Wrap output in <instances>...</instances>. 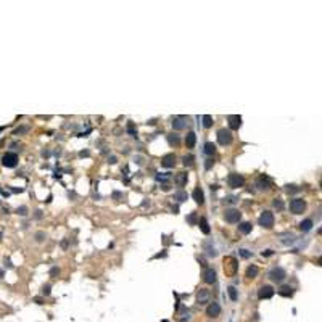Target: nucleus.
<instances>
[{"instance_id":"f257e3e1","label":"nucleus","mask_w":322,"mask_h":322,"mask_svg":"<svg viewBox=\"0 0 322 322\" xmlns=\"http://www.w3.org/2000/svg\"><path fill=\"white\" fill-rule=\"evenodd\" d=\"M258 224L264 229H272L274 227V214L271 211H263L259 219H258Z\"/></svg>"},{"instance_id":"7ed1b4c3","label":"nucleus","mask_w":322,"mask_h":322,"mask_svg":"<svg viewBox=\"0 0 322 322\" xmlns=\"http://www.w3.org/2000/svg\"><path fill=\"white\" fill-rule=\"evenodd\" d=\"M224 219H225V222H229V224H237V222L242 219V213L238 211V209H235V208L225 209Z\"/></svg>"},{"instance_id":"aec40b11","label":"nucleus","mask_w":322,"mask_h":322,"mask_svg":"<svg viewBox=\"0 0 322 322\" xmlns=\"http://www.w3.org/2000/svg\"><path fill=\"white\" fill-rule=\"evenodd\" d=\"M251 229H253V225L250 222H240L238 224V232L243 233V235H248V233L251 232Z\"/></svg>"},{"instance_id":"09e8293b","label":"nucleus","mask_w":322,"mask_h":322,"mask_svg":"<svg viewBox=\"0 0 322 322\" xmlns=\"http://www.w3.org/2000/svg\"><path fill=\"white\" fill-rule=\"evenodd\" d=\"M5 264L8 266V268H11V261L10 259H5Z\"/></svg>"},{"instance_id":"e433bc0d","label":"nucleus","mask_w":322,"mask_h":322,"mask_svg":"<svg viewBox=\"0 0 322 322\" xmlns=\"http://www.w3.org/2000/svg\"><path fill=\"white\" fill-rule=\"evenodd\" d=\"M42 295H45V296H48V295H50V285H48V284L42 287Z\"/></svg>"},{"instance_id":"8fccbe9b","label":"nucleus","mask_w":322,"mask_h":322,"mask_svg":"<svg viewBox=\"0 0 322 322\" xmlns=\"http://www.w3.org/2000/svg\"><path fill=\"white\" fill-rule=\"evenodd\" d=\"M317 264H319V266H322V256H320L319 259H317Z\"/></svg>"},{"instance_id":"4c0bfd02","label":"nucleus","mask_w":322,"mask_h":322,"mask_svg":"<svg viewBox=\"0 0 322 322\" xmlns=\"http://www.w3.org/2000/svg\"><path fill=\"white\" fill-rule=\"evenodd\" d=\"M127 131H129V134H131V135H135V129H134V124L132 123L127 124Z\"/></svg>"},{"instance_id":"2f4dec72","label":"nucleus","mask_w":322,"mask_h":322,"mask_svg":"<svg viewBox=\"0 0 322 322\" xmlns=\"http://www.w3.org/2000/svg\"><path fill=\"white\" fill-rule=\"evenodd\" d=\"M156 181H158V182H166V181H169V176H168V174H164V176L156 174Z\"/></svg>"},{"instance_id":"f3484780","label":"nucleus","mask_w":322,"mask_h":322,"mask_svg":"<svg viewBox=\"0 0 322 322\" xmlns=\"http://www.w3.org/2000/svg\"><path fill=\"white\" fill-rule=\"evenodd\" d=\"M193 200H195V203H198V205H203L205 203V193H203V190H201L200 187H197L195 190H193Z\"/></svg>"},{"instance_id":"3c124183","label":"nucleus","mask_w":322,"mask_h":322,"mask_svg":"<svg viewBox=\"0 0 322 322\" xmlns=\"http://www.w3.org/2000/svg\"><path fill=\"white\" fill-rule=\"evenodd\" d=\"M2 276H3V272H2V271H0V277H2Z\"/></svg>"},{"instance_id":"49530a36","label":"nucleus","mask_w":322,"mask_h":322,"mask_svg":"<svg viewBox=\"0 0 322 322\" xmlns=\"http://www.w3.org/2000/svg\"><path fill=\"white\" fill-rule=\"evenodd\" d=\"M113 198H116V200L121 198V193H119V192H115V193H113Z\"/></svg>"},{"instance_id":"393cba45","label":"nucleus","mask_w":322,"mask_h":322,"mask_svg":"<svg viewBox=\"0 0 322 322\" xmlns=\"http://www.w3.org/2000/svg\"><path fill=\"white\" fill-rule=\"evenodd\" d=\"M258 276V268L255 264H251V266H248V269H246V277L248 279H255Z\"/></svg>"},{"instance_id":"5fc2aeb1","label":"nucleus","mask_w":322,"mask_h":322,"mask_svg":"<svg viewBox=\"0 0 322 322\" xmlns=\"http://www.w3.org/2000/svg\"><path fill=\"white\" fill-rule=\"evenodd\" d=\"M319 233H322V229H319Z\"/></svg>"},{"instance_id":"de8ad7c7","label":"nucleus","mask_w":322,"mask_h":322,"mask_svg":"<svg viewBox=\"0 0 322 322\" xmlns=\"http://www.w3.org/2000/svg\"><path fill=\"white\" fill-rule=\"evenodd\" d=\"M108 161H110V163H111V164H115V163H116V158H115V156H111V158H110Z\"/></svg>"},{"instance_id":"f704fd0d","label":"nucleus","mask_w":322,"mask_h":322,"mask_svg":"<svg viewBox=\"0 0 322 322\" xmlns=\"http://www.w3.org/2000/svg\"><path fill=\"white\" fill-rule=\"evenodd\" d=\"M187 221H189V222H190V224L193 225V224L197 222V214H195V213H192V214H190V216L187 217Z\"/></svg>"},{"instance_id":"4be33fe9","label":"nucleus","mask_w":322,"mask_h":322,"mask_svg":"<svg viewBox=\"0 0 322 322\" xmlns=\"http://www.w3.org/2000/svg\"><path fill=\"white\" fill-rule=\"evenodd\" d=\"M203 151L206 153L208 156H213L214 153H216V145H214L213 142H206V143H205V148H203Z\"/></svg>"},{"instance_id":"ddd939ff","label":"nucleus","mask_w":322,"mask_h":322,"mask_svg":"<svg viewBox=\"0 0 322 322\" xmlns=\"http://www.w3.org/2000/svg\"><path fill=\"white\" fill-rule=\"evenodd\" d=\"M174 164H176L174 153H168V155H164L163 158H161V166H164V168H174Z\"/></svg>"},{"instance_id":"a211bd4d","label":"nucleus","mask_w":322,"mask_h":322,"mask_svg":"<svg viewBox=\"0 0 322 322\" xmlns=\"http://www.w3.org/2000/svg\"><path fill=\"white\" fill-rule=\"evenodd\" d=\"M195 143H197V135L195 132H187V135H185V145H187V148H193L195 147Z\"/></svg>"},{"instance_id":"c85d7f7f","label":"nucleus","mask_w":322,"mask_h":322,"mask_svg":"<svg viewBox=\"0 0 322 322\" xmlns=\"http://www.w3.org/2000/svg\"><path fill=\"white\" fill-rule=\"evenodd\" d=\"M201 121H203V126L208 129V127H211L213 126V118L209 116V115H205L203 118H201Z\"/></svg>"},{"instance_id":"a878e982","label":"nucleus","mask_w":322,"mask_h":322,"mask_svg":"<svg viewBox=\"0 0 322 322\" xmlns=\"http://www.w3.org/2000/svg\"><path fill=\"white\" fill-rule=\"evenodd\" d=\"M182 163H184V166L190 168V166H193V163H195V156H193V155H185L182 158Z\"/></svg>"},{"instance_id":"a19ab883","label":"nucleus","mask_w":322,"mask_h":322,"mask_svg":"<svg viewBox=\"0 0 322 322\" xmlns=\"http://www.w3.org/2000/svg\"><path fill=\"white\" fill-rule=\"evenodd\" d=\"M213 163H214V161H213L211 158H209V159H206V164H205V168H206V169H209V168L213 166Z\"/></svg>"},{"instance_id":"39448f33","label":"nucleus","mask_w":322,"mask_h":322,"mask_svg":"<svg viewBox=\"0 0 322 322\" xmlns=\"http://www.w3.org/2000/svg\"><path fill=\"white\" fill-rule=\"evenodd\" d=\"M217 142H219L221 145H229L232 142V132L229 131V129H219L217 131Z\"/></svg>"},{"instance_id":"9b49d317","label":"nucleus","mask_w":322,"mask_h":322,"mask_svg":"<svg viewBox=\"0 0 322 322\" xmlns=\"http://www.w3.org/2000/svg\"><path fill=\"white\" fill-rule=\"evenodd\" d=\"M209 290H206V288H200L198 290V295H197V301H198V304H206V303H209Z\"/></svg>"},{"instance_id":"f8f14e48","label":"nucleus","mask_w":322,"mask_h":322,"mask_svg":"<svg viewBox=\"0 0 322 322\" xmlns=\"http://www.w3.org/2000/svg\"><path fill=\"white\" fill-rule=\"evenodd\" d=\"M203 280L206 282V284H214L216 282V271L214 269H211V268H206L205 271H203Z\"/></svg>"},{"instance_id":"cd10ccee","label":"nucleus","mask_w":322,"mask_h":322,"mask_svg":"<svg viewBox=\"0 0 322 322\" xmlns=\"http://www.w3.org/2000/svg\"><path fill=\"white\" fill-rule=\"evenodd\" d=\"M227 293H229V298H230L232 301H237L238 295H237V288H235V287H229V288H227Z\"/></svg>"},{"instance_id":"7c9ffc66","label":"nucleus","mask_w":322,"mask_h":322,"mask_svg":"<svg viewBox=\"0 0 322 322\" xmlns=\"http://www.w3.org/2000/svg\"><path fill=\"white\" fill-rule=\"evenodd\" d=\"M272 205L276 206L277 209H282V208H284V203H282V200H280V198H276V200L272 201Z\"/></svg>"},{"instance_id":"1a4fd4ad","label":"nucleus","mask_w":322,"mask_h":322,"mask_svg":"<svg viewBox=\"0 0 322 322\" xmlns=\"http://www.w3.org/2000/svg\"><path fill=\"white\" fill-rule=\"evenodd\" d=\"M272 295H274V288L271 285H263L258 290V298L259 300H268V298H272Z\"/></svg>"},{"instance_id":"864d4df0","label":"nucleus","mask_w":322,"mask_h":322,"mask_svg":"<svg viewBox=\"0 0 322 322\" xmlns=\"http://www.w3.org/2000/svg\"><path fill=\"white\" fill-rule=\"evenodd\" d=\"M2 131H3V127H0V132H2Z\"/></svg>"},{"instance_id":"c9c22d12","label":"nucleus","mask_w":322,"mask_h":322,"mask_svg":"<svg viewBox=\"0 0 322 322\" xmlns=\"http://www.w3.org/2000/svg\"><path fill=\"white\" fill-rule=\"evenodd\" d=\"M238 253H240L242 258H250V256H251V253H250L248 250H238Z\"/></svg>"},{"instance_id":"dca6fc26","label":"nucleus","mask_w":322,"mask_h":322,"mask_svg":"<svg viewBox=\"0 0 322 322\" xmlns=\"http://www.w3.org/2000/svg\"><path fill=\"white\" fill-rule=\"evenodd\" d=\"M227 121H229V127L230 129H238L242 126V116H238V115H230L227 118Z\"/></svg>"},{"instance_id":"f03ea898","label":"nucleus","mask_w":322,"mask_h":322,"mask_svg":"<svg viewBox=\"0 0 322 322\" xmlns=\"http://www.w3.org/2000/svg\"><path fill=\"white\" fill-rule=\"evenodd\" d=\"M227 184H229V187H230V189H238V187H243V184H245V177L242 176V174L232 172V174H229V177H227Z\"/></svg>"},{"instance_id":"4468645a","label":"nucleus","mask_w":322,"mask_h":322,"mask_svg":"<svg viewBox=\"0 0 322 322\" xmlns=\"http://www.w3.org/2000/svg\"><path fill=\"white\" fill-rule=\"evenodd\" d=\"M224 266H229V269H225V274H229V276H233L237 271V261L233 259V258H225L224 259Z\"/></svg>"},{"instance_id":"9d476101","label":"nucleus","mask_w":322,"mask_h":322,"mask_svg":"<svg viewBox=\"0 0 322 322\" xmlns=\"http://www.w3.org/2000/svg\"><path fill=\"white\" fill-rule=\"evenodd\" d=\"M171 124H172V129H176V131H182V129H185V126H187V118L185 116H174Z\"/></svg>"},{"instance_id":"423d86ee","label":"nucleus","mask_w":322,"mask_h":322,"mask_svg":"<svg viewBox=\"0 0 322 322\" xmlns=\"http://www.w3.org/2000/svg\"><path fill=\"white\" fill-rule=\"evenodd\" d=\"M285 277H287V274H285V271L282 269V268H274V269L269 272V279H271L272 282H279V284H280V282L284 280Z\"/></svg>"},{"instance_id":"c03bdc74","label":"nucleus","mask_w":322,"mask_h":322,"mask_svg":"<svg viewBox=\"0 0 322 322\" xmlns=\"http://www.w3.org/2000/svg\"><path fill=\"white\" fill-rule=\"evenodd\" d=\"M272 255V250H266V251H263V256H271Z\"/></svg>"},{"instance_id":"603ef678","label":"nucleus","mask_w":322,"mask_h":322,"mask_svg":"<svg viewBox=\"0 0 322 322\" xmlns=\"http://www.w3.org/2000/svg\"><path fill=\"white\" fill-rule=\"evenodd\" d=\"M0 240H2V232H0Z\"/></svg>"},{"instance_id":"2eb2a0df","label":"nucleus","mask_w":322,"mask_h":322,"mask_svg":"<svg viewBox=\"0 0 322 322\" xmlns=\"http://www.w3.org/2000/svg\"><path fill=\"white\" fill-rule=\"evenodd\" d=\"M256 187L259 189V190H269V189H271V181H269V177L261 176L259 179L256 181Z\"/></svg>"},{"instance_id":"412c9836","label":"nucleus","mask_w":322,"mask_h":322,"mask_svg":"<svg viewBox=\"0 0 322 322\" xmlns=\"http://www.w3.org/2000/svg\"><path fill=\"white\" fill-rule=\"evenodd\" d=\"M187 179H189V177H187V174H185V172H179V174L176 176L174 181H176V184L179 185V187H184V185L187 184Z\"/></svg>"},{"instance_id":"5701e85b","label":"nucleus","mask_w":322,"mask_h":322,"mask_svg":"<svg viewBox=\"0 0 322 322\" xmlns=\"http://www.w3.org/2000/svg\"><path fill=\"white\" fill-rule=\"evenodd\" d=\"M198 225H200V229H201V232H203L205 235H208V233L211 232V229H209V225H208V221L205 219V217H201V219L198 221Z\"/></svg>"},{"instance_id":"4d7b16f0","label":"nucleus","mask_w":322,"mask_h":322,"mask_svg":"<svg viewBox=\"0 0 322 322\" xmlns=\"http://www.w3.org/2000/svg\"><path fill=\"white\" fill-rule=\"evenodd\" d=\"M163 322H168V320H163Z\"/></svg>"},{"instance_id":"20e7f679","label":"nucleus","mask_w":322,"mask_h":322,"mask_svg":"<svg viewBox=\"0 0 322 322\" xmlns=\"http://www.w3.org/2000/svg\"><path fill=\"white\" fill-rule=\"evenodd\" d=\"M306 209V201L303 198H293L290 201V211L293 214H301Z\"/></svg>"},{"instance_id":"bb28decb","label":"nucleus","mask_w":322,"mask_h":322,"mask_svg":"<svg viewBox=\"0 0 322 322\" xmlns=\"http://www.w3.org/2000/svg\"><path fill=\"white\" fill-rule=\"evenodd\" d=\"M168 142H169V145H174V147H177L179 145V135H176V134H169L168 135Z\"/></svg>"},{"instance_id":"c756f323","label":"nucleus","mask_w":322,"mask_h":322,"mask_svg":"<svg viewBox=\"0 0 322 322\" xmlns=\"http://www.w3.org/2000/svg\"><path fill=\"white\" fill-rule=\"evenodd\" d=\"M176 200L182 203V201L187 200V193H185V192H177V193H176Z\"/></svg>"},{"instance_id":"a18cd8bd","label":"nucleus","mask_w":322,"mask_h":322,"mask_svg":"<svg viewBox=\"0 0 322 322\" xmlns=\"http://www.w3.org/2000/svg\"><path fill=\"white\" fill-rule=\"evenodd\" d=\"M58 274V268H53L52 271H50V276H56Z\"/></svg>"},{"instance_id":"6ab92c4d","label":"nucleus","mask_w":322,"mask_h":322,"mask_svg":"<svg viewBox=\"0 0 322 322\" xmlns=\"http://www.w3.org/2000/svg\"><path fill=\"white\" fill-rule=\"evenodd\" d=\"M279 295L284 296V298H292L293 296V288L290 285H284V287L279 288Z\"/></svg>"},{"instance_id":"b1692460","label":"nucleus","mask_w":322,"mask_h":322,"mask_svg":"<svg viewBox=\"0 0 322 322\" xmlns=\"http://www.w3.org/2000/svg\"><path fill=\"white\" fill-rule=\"evenodd\" d=\"M312 229V221L311 219H304V221H301L300 222V230H303V232H309Z\"/></svg>"},{"instance_id":"6e6552de","label":"nucleus","mask_w":322,"mask_h":322,"mask_svg":"<svg viewBox=\"0 0 322 322\" xmlns=\"http://www.w3.org/2000/svg\"><path fill=\"white\" fill-rule=\"evenodd\" d=\"M219 314H221V306H219V303L213 301V303L208 304V308H206V316H208L209 319H214V317L219 316Z\"/></svg>"},{"instance_id":"0eeeda50","label":"nucleus","mask_w":322,"mask_h":322,"mask_svg":"<svg viewBox=\"0 0 322 322\" xmlns=\"http://www.w3.org/2000/svg\"><path fill=\"white\" fill-rule=\"evenodd\" d=\"M2 163H3L5 168H15L18 164V155H16V153H5Z\"/></svg>"},{"instance_id":"72a5a7b5","label":"nucleus","mask_w":322,"mask_h":322,"mask_svg":"<svg viewBox=\"0 0 322 322\" xmlns=\"http://www.w3.org/2000/svg\"><path fill=\"white\" fill-rule=\"evenodd\" d=\"M16 213L21 214V216H26V214H28V208H26V206H21V208L16 209Z\"/></svg>"},{"instance_id":"6e6d98bb","label":"nucleus","mask_w":322,"mask_h":322,"mask_svg":"<svg viewBox=\"0 0 322 322\" xmlns=\"http://www.w3.org/2000/svg\"><path fill=\"white\" fill-rule=\"evenodd\" d=\"M320 187H322V179H320Z\"/></svg>"},{"instance_id":"79ce46f5","label":"nucleus","mask_w":322,"mask_h":322,"mask_svg":"<svg viewBox=\"0 0 322 322\" xmlns=\"http://www.w3.org/2000/svg\"><path fill=\"white\" fill-rule=\"evenodd\" d=\"M287 190L288 192H298V189L295 187V185H287Z\"/></svg>"},{"instance_id":"ea45409f","label":"nucleus","mask_w":322,"mask_h":322,"mask_svg":"<svg viewBox=\"0 0 322 322\" xmlns=\"http://www.w3.org/2000/svg\"><path fill=\"white\" fill-rule=\"evenodd\" d=\"M237 198L235 197H227V198H224V203H235Z\"/></svg>"},{"instance_id":"58836bf2","label":"nucleus","mask_w":322,"mask_h":322,"mask_svg":"<svg viewBox=\"0 0 322 322\" xmlns=\"http://www.w3.org/2000/svg\"><path fill=\"white\" fill-rule=\"evenodd\" d=\"M29 129L28 127H20V129H16L15 131V135H18V134H23V132H28Z\"/></svg>"},{"instance_id":"37998d69","label":"nucleus","mask_w":322,"mask_h":322,"mask_svg":"<svg viewBox=\"0 0 322 322\" xmlns=\"http://www.w3.org/2000/svg\"><path fill=\"white\" fill-rule=\"evenodd\" d=\"M40 217H42V211L37 209V211H36V219H40Z\"/></svg>"},{"instance_id":"473e14b6","label":"nucleus","mask_w":322,"mask_h":322,"mask_svg":"<svg viewBox=\"0 0 322 322\" xmlns=\"http://www.w3.org/2000/svg\"><path fill=\"white\" fill-rule=\"evenodd\" d=\"M36 240L37 242H44L45 240V232H37L36 233Z\"/></svg>"}]
</instances>
